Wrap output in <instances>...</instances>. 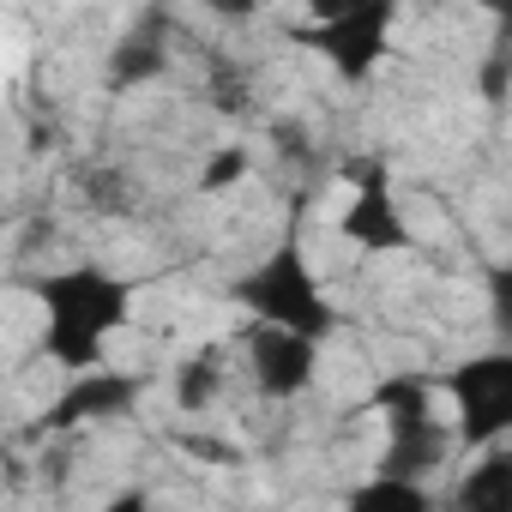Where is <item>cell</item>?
Instances as JSON below:
<instances>
[{"mask_svg":"<svg viewBox=\"0 0 512 512\" xmlns=\"http://www.w3.org/2000/svg\"><path fill=\"white\" fill-rule=\"evenodd\" d=\"M205 13L223 19V25H247L253 13H260V0H205Z\"/></svg>","mask_w":512,"mask_h":512,"instance_id":"cell-15","label":"cell"},{"mask_svg":"<svg viewBox=\"0 0 512 512\" xmlns=\"http://www.w3.org/2000/svg\"><path fill=\"white\" fill-rule=\"evenodd\" d=\"M368 410L380 416L386 428V446H380V470L386 476H428L446 464V452L458 446V428H446L434 416V380L428 374H386L368 398Z\"/></svg>","mask_w":512,"mask_h":512,"instance_id":"cell-2","label":"cell"},{"mask_svg":"<svg viewBox=\"0 0 512 512\" xmlns=\"http://www.w3.org/2000/svg\"><path fill=\"white\" fill-rule=\"evenodd\" d=\"M247 163H253V157H247L241 145H223L217 157H205V169H199L193 187H199V193H223V187H235V181L247 175Z\"/></svg>","mask_w":512,"mask_h":512,"instance_id":"cell-13","label":"cell"},{"mask_svg":"<svg viewBox=\"0 0 512 512\" xmlns=\"http://www.w3.org/2000/svg\"><path fill=\"white\" fill-rule=\"evenodd\" d=\"M482 284H488V320H494L500 344H512V266H488Z\"/></svg>","mask_w":512,"mask_h":512,"instance_id":"cell-14","label":"cell"},{"mask_svg":"<svg viewBox=\"0 0 512 512\" xmlns=\"http://www.w3.org/2000/svg\"><path fill=\"white\" fill-rule=\"evenodd\" d=\"M247 374H253V386H260L266 398L290 404V398H302V392L314 386V374H320V338H308V332H296V326H266V320H253V332H247Z\"/></svg>","mask_w":512,"mask_h":512,"instance_id":"cell-6","label":"cell"},{"mask_svg":"<svg viewBox=\"0 0 512 512\" xmlns=\"http://www.w3.org/2000/svg\"><path fill=\"white\" fill-rule=\"evenodd\" d=\"M338 7H344V0H308V13H314V19H326V13H338Z\"/></svg>","mask_w":512,"mask_h":512,"instance_id":"cell-17","label":"cell"},{"mask_svg":"<svg viewBox=\"0 0 512 512\" xmlns=\"http://www.w3.org/2000/svg\"><path fill=\"white\" fill-rule=\"evenodd\" d=\"M446 392H452L458 452H488V446L512 440V344L458 362Z\"/></svg>","mask_w":512,"mask_h":512,"instance_id":"cell-4","label":"cell"},{"mask_svg":"<svg viewBox=\"0 0 512 512\" xmlns=\"http://www.w3.org/2000/svg\"><path fill=\"white\" fill-rule=\"evenodd\" d=\"M139 398H145V380L103 362V368L67 374L61 398H55L43 416H49V428H85V422H115V416H127Z\"/></svg>","mask_w":512,"mask_h":512,"instance_id":"cell-8","label":"cell"},{"mask_svg":"<svg viewBox=\"0 0 512 512\" xmlns=\"http://www.w3.org/2000/svg\"><path fill=\"white\" fill-rule=\"evenodd\" d=\"M217 392H223V368H217V356H187V362L175 368V404H181L187 416L211 410Z\"/></svg>","mask_w":512,"mask_h":512,"instance_id":"cell-11","label":"cell"},{"mask_svg":"<svg viewBox=\"0 0 512 512\" xmlns=\"http://www.w3.org/2000/svg\"><path fill=\"white\" fill-rule=\"evenodd\" d=\"M476 7H482V13H488L500 31H512V0H476Z\"/></svg>","mask_w":512,"mask_h":512,"instance_id":"cell-16","label":"cell"},{"mask_svg":"<svg viewBox=\"0 0 512 512\" xmlns=\"http://www.w3.org/2000/svg\"><path fill=\"white\" fill-rule=\"evenodd\" d=\"M392 13H398L392 0H344L338 13L314 19L308 43L338 67V79L362 85V79H374V67H380L386 49H392Z\"/></svg>","mask_w":512,"mask_h":512,"instance_id":"cell-5","label":"cell"},{"mask_svg":"<svg viewBox=\"0 0 512 512\" xmlns=\"http://www.w3.org/2000/svg\"><path fill=\"white\" fill-rule=\"evenodd\" d=\"M133 284L97 266H67L37 278V308H43V356L61 374H85L103 368L115 338L133 320Z\"/></svg>","mask_w":512,"mask_h":512,"instance_id":"cell-1","label":"cell"},{"mask_svg":"<svg viewBox=\"0 0 512 512\" xmlns=\"http://www.w3.org/2000/svg\"><path fill=\"white\" fill-rule=\"evenodd\" d=\"M235 296H241V308L253 320H266V326H296V332H308L320 344L338 332V308H332L320 272L308 266L302 241H278L260 260V272H253Z\"/></svg>","mask_w":512,"mask_h":512,"instance_id":"cell-3","label":"cell"},{"mask_svg":"<svg viewBox=\"0 0 512 512\" xmlns=\"http://www.w3.org/2000/svg\"><path fill=\"white\" fill-rule=\"evenodd\" d=\"M350 181H356V199H350V205H344V217H338L344 241H350V247H362V253H404V247H416V229H410L404 205L392 199L386 175H380L374 163H362Z\"/></svg>","mask_w":512,"mask_h":512,"instance_id":"cell-7","label":"cell"},{"mask_svg":"<svg viewBox=\"0 0 512 512\" xmlns=\"http://www.w3.org/2000/svg\"><path fill=\"white\" fill-rule=\"evenodd\" d=\"M163 37L157 31H127V43L115 49V61H109V79L115 85H139V79H157L163 73Z\"/></svg>","mask_w":512,"mask_h":512,"instance_id":"cell-10","label":"cell"},{"mask_svg":"<svg viewBox=\"0 0 512 512\" xmlns=\"http://www.w3.org/2000/svg\"><path fill=\"white\" fill-rule=\"evenodd\" d=\"M350 506H404V512H416V506H428V488L416 482V476H374V482H362L356 494H350Z\"/></svg>","mask_w":512,"mask_h":512,"instance_id":"cell-12","label":"cell"},{"mask_svg":"<svg viewBox=\"0 0 512 512\" xmlns=\"http://www.w3.org/2000/svg\"><path fill=\"white\" fill-rule=\"evenodd\" d=\"M452 500H458L464 512H512V446L500 440V446L476 452V464L458 476Z\"/></svg>","mask_w":512,"mask_h":512,"instance_id":"cell-9","label":"cell"}]
</instances>
